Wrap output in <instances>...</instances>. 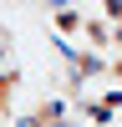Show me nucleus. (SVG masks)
<instances>
[{"instance_id": "obj_3", "label": "nucleus", "mask_w": 122, "mask_h": 127, "mask_svg": "<svg viewBox=\"0 0 122 127\" xmlns=\"http://www.w3.org/2000/svg\"><path fill=\"white\" fill-rule=\"evenodd\" d=\"M107 76H112V81L122 87V56H107Z\"/></svg>"}, {"instance_id": "obj_2", "label": "nucleus", "mask_w": 122, "mask_h": 127, "mask_svg": "<svg viewBox=\"0 0 122 127\" xmlns=\"http://www.w3.org/2000/svg\"><path fill=\"white\" fill-rule=\"evenodd\" d=\"M26 122L30 127H66V107H61V102H46V107H36Z\"/></svg>"}, {"instance_id": "obj_1", "label": "nucleus", "mask_w": 122, "mask_h": 127, "mask_svg": "<svg viewBox=\"0 0 122 127\" xmlns=\"http://www.w3.org/2000/svg\"><path fill=\"white\" fill-rule=\"evenodd\" d=\"M15 97H20V71L0 66V117H10V112H15Z\"/></svg>"}, {"instance_id": "obj_4", "label": "nucleus", "mask_w": 122, "mask_h": 127, "mask_svg": "<svg viewBox=\"0 0 122 127\" xmlns=\"http://www.w3.org/2000/svg\"><path fill=\"white\" fill-rule=\"evenodd\" d=\"M5 46H10V36H5V26H0V66H5Z\"/></svg>"}]
</instances>
